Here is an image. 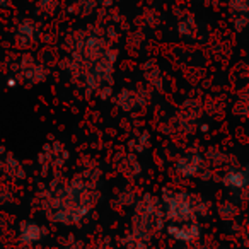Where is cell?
<instances>
[{
    "instance_id": "6da1fadb",
    "label": "cell",
    "mask_w": 249,
    "mask_h": 249,
    "mask_svg": "<svg viewBox=\"0 0 249 249\" xmlns=\"http://www.w3.org/2000/svg\"><path fill=\"white\" fill-rule=\"evenodd\" d=\"M162 224V217H160V208L156 200L150 196L143 198V201L139 205L135 213V220H133V237L139 239L140 242L145 244V239L150 234L157 231Z\"/></svg>"
},
{
    "instance_id": "7a4b0ae2",
    "label": "cell",
    "mask_w": 249,
    "mask_h": 249,
    "mask_svg": "<svg viewBox=\"0 0 249 249\" xmlns=\"http://www.w3.org/2000/svg\"><path fill=\"white\" fill-rule=\"evenodd\" d=\"M166 200V217L167 220L174 224H183V222H193L198 215V200L190 196L184 191H166L164 193Z\"/></svg>"
},
{
    "instance_id": "3957f363",
    "label": "cell",
    "mask_w": 249,
    "mask_h": 249,
    "mask_svg": "<svg viewBox=\"0 0 249 249\" xmlns=\"http://www.w3.org/2000/svg\"><path fill=\"white\" fill-rule=\"evenodd\" d=\"M167 234H169L171 237L178 239V241L190 242V241H195V239L200 237V225L195 224V220L183 222L181 225L171 224L169 227H167Z\"/></svg>"
},
{
    "instance_id": "277c9868",
    "label": "cell",
    "mask_w": 249,
    "mask_h": 249,
    "mask_svg": "<svg viewBox=\"0 0 249 249\" xmlns=\"http://www.w3.org/2000/svg\"><path fill=\"white\" fill-rule=\"evenodd\" d=\"M200 169H201V157L198 154H188V156H184L178 162V173L184 178L195 176V174H198Z\"/></svg>"
},
{
    "instance_id": "5b68a950",
    "label": "cell",
    "mask_w": 249,
    "mask_h": 249,
    "mask_svg": "<svg viewBox=\"0 0 249 249\" xmlns=\"http://www.w3.org/2000/svg\"><path fill=\"white\" fill-rule=\"evenodd\" d=\"M19 237L26 244H35L43 237V229L36 222H24L19 231Z\"/></svg>"
},
{
    "instance_id": "8992f818",
    "label": "cell",
    "mask_w": 249,
    "mask_h": 249,
    "mask_svg": "<svg viewBox=\"0 0 249 249\" xmlns=\"http://www.w3.org/2000/svg\"><path fill=\"white\" fill-rule=\"evenodd\" d=\"M222 183L227 188H232V190H242L248 184V174H246L244 169H231L224 176Z\"/></svg>"
},
{
    "instance_id": "52a82bcc",
    "label": "cell",
    "mask_w": 249,
    "mask_h": 249,
    "mask_svg": "<svg viewBox=\"0 0 249 249\" xmlns=\"http://www.w3.org/2000/svg\"><path fill=\"white\" fill-rule=\"evenodd\" d=\"M16 38L19 39V43L21 45H29V43L33 41V24L29 21H26L24 24L19 28L18 31V36Z\"/></svg>"
},
{
    "instance_id": "ba28073f",
    "label": "cell",
    "mask_w": 249,
    "mask_h": 249,
    "mask_svg": "<svg viewBox=\"0 0 249 249\" xmlns=\"http://www.w3.org/2000/svg\"><path fill=\"white\" fill-rule=\"evenodd\" d=\"M9 4V0H0V7H4V5Z\"/></svg>"
}]
</instances>
